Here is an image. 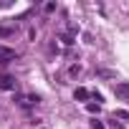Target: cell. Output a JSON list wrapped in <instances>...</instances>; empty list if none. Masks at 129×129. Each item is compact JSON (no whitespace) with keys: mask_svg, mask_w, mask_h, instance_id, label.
<instances>
[{"mask_svg":"<svg viewBox=\"0 0 129 129\" xmlns=\"http://www.w3.org/2000/svg\"><path fill=\"white\" fill-rule=\"evenodd\" d=\"M0 89H3V91H10V89H15V81H13V76H0Z\"/></svg>","mask_w":129,"mask_h":129,"instance_id":"2","label":"cell"},{"mask_svg":"<svg viewBox=\"0 0 129 129\" xmlns=\"http://www.w3.org/2000/svg\"><path fill=\"white\" fill-rule=\"evenodd\" d=\"M114 116H119V119H126L129 121V111H124V109H116V114Z\"/></svg>","mask_w":129,"mask_h":129,"instance_id":"5","label":"cell"},{"mask_svg":"<svg viewBox=\"0 0 129 129\" xmlns=\"http://www.w3.org/2000/svg\"><path fill=\"white\" fill-rule=\"evenodd\" d=\"M18 53L13 51V48H5V46H0V63H8V61H13Z\"/></svg>","mask_w":129,"mask_h":129,"instance_id":"1","label":"cell"},{"mask_svg":"<svg viewBox=\"0 0 129 129\" xmlns=\"http://www.w3.org/2000/svg\"><path fill=\"white\" fill-rule=\"evenodd\" d=\"M76 99H79V101L89 99V91H86V89H76Z\"/></svg>","mask_w":129,"mask_h":129,"instance_id":"4","label":"cell"},{"mask_svg":"<svg viewBox=\"0 0 129 129\" xmlns=\"http://www.w3.org/2000/svg\"><path fill=\"white\" fill-rule=\"evenodd\" d=\"M10 33H13V30H10V28H0V36H3V38H8V36H10Z\"/></svg>","mask_w":129,"mask_h":129,"instance_id":"6","label":"cell"},{"mask_svg":"<svg viewBox=\"0 0 129 129\" xmlns=\"http://www.w3.org/2000/svg\"><path fill=\"white\" fill-rule=\"evenodd\" d=\"M114 91H116L119 96H124V99H129V84H116V86H114Z\"/></svg>","mask_w":129,"mask_h":129,"instance_id":"3","label":"cell"}]
</instances>
